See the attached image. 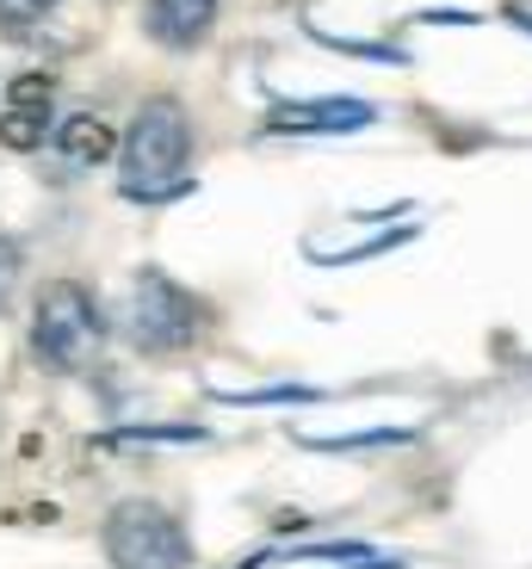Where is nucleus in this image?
Returning <instances> with one entry per match:
<instances>
[{
    "mask_svg": "<svg viewBox=\"0 0 532 569\" xmlns=\"http://www.w3.org/2000/svg\"><path fill=\"white\" fill-rule=\"evenodd\" d=\"M187 156H192V130H187V112L173 100H149L143 112L130 118L124 130V149H118V186L130 199H161L180 173H187Z\"/></svg>",
    "mask_w": 532,
    "mask_h": 569,
    "instance_id": "nucleus-1",
    "label": "nucleus"
},
{
    "mask_svg": "<svg viewBox=\"0 0 532 569\" xmlns=\"http://www.w3.org/2000/svg\"><path fill=\"white\" fill-rule=\"evenodd\" d=\"M106 322H100V303L87 298V284H43L38 291V316H31V353L43 359L50 371H74L93 359Z\"/></svg>",
    "mask_w": 532,
    "mask_h": 569,
    "instance_id": "nucleus-2",
    "label": "nucleus"
},
{
    "mask_svg": "<svg viewBox=\"0 0 532 569\" xmlns=\"http://www.w3.org/2000/svg\"><path fill=\"white\" fill-rule=\"evenodd\" d=\"M118 328H124L143 353H180V347H192V335L204 328V316L168 272H137L124 310H118Z\"/></svg>",
    "mask_w": 532,
    "mask_h": 569,
    "instance_id": "nucleus-3",
    "label": "nucleus"
},
{
    "mask_svg": "<svg viewBox=\"0 0 532 569\" xmlns=\"http://www.w3.org/2000/svg\"><path fill=\"white\" fill-rule=\"evenodd\" d=\"M106 557L118 569H187L192 545H187V527L173 513L149 508V501H124L106 520Z\"/></svg>",
    "mask_w": 532,
    "mask_h": 569,
    "instance_id": "nucleus-4",
    "label": "nucleus"
},
{
    "mask_svg": "<svg viewBox=\"0 0 532 569\" xmlns=\"http://www.w3.org/2000/svg\"><path fill=\"white\" fill-rule=\"evenodd\" d=\"M57 124V81L50 74H19L7 87V112H0V142L7 149H38Z\"/></svg>",
    "mask_w": 532,
    "mask_h": 569,
    "instance_id": "nucleus-5",
    "label": "nucleus"
},
{
    "mask_svg": "<svg viewBox=\"0 0 532 569\" xmlns=\"http://www.w3.org/2000/svg\"><path fill=\"white\" fill-rule=\"evenodd\" d=\"M217 19V0H149V38L155 43H173V50H187V43H199L204 31H211Z\"/></svg>",
    "mask_w": 532,
    "mask_h": 569,
    "instance_id": "nucleus-6",
    "label": "nucleus"
},
{
    "mask_svg": "<svg viewBox=\"0 0 532 569\" xmlns=\"http://www.w3.org/2000/svg\"><path fill=\"white\" fill-rule=\"evenodd\" d=\"M106 149H112V130H106L100 118H69V124H62V156L69 161H100Z\"/></svg>",
    "mask_w": 532,
    "mask_h": 569,
    "instance_id": "nucleus-7",
    "label": "nucleus"
},
{
    "mask_svg": "<svg viewBox=\"0 0 532 569\" xmlns=\"http://www.w3.org/2000/svg\"><path fill=\"white\" fill-rule=\"evenodd\" d=\"M57 7V0H0V26H31Z\"/></svg>",
    "mask_w": 532,
    "mask_h": 569,
    "instance_id": "nucleus-8",
    "label": "nucleus"
},
{
    "mask_svg": "<svg viewBox=\"0 0 532 569\" xmlns=\"http://www.w3.org/2000/svg\"><path fill=\"white\" fill-rule=\"evenodd\" d=\"M13 279H19V248L0 242V310H7V298H13Z\"/></svg>",
    "mask_w": 532,
    "mask_h": 569,
    "instance_id": "nucleus-9",
    "label": "nucleus"
}]
</instances>
